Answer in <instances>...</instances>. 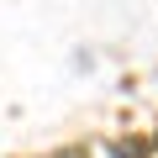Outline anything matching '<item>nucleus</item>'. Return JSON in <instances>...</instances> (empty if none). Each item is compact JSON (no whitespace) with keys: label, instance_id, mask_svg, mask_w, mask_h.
I'll use <instances>...</instances> for the list:
<instances>
[{"label":"nucleus","instance_id":"2","mask_svg":"<svg viewBox=\"0 0 158 158\" xmlns=\"http://www.w3.org/2000/svg\"><path fill=\"white\" fill-rule=\"evenodd\" d=\"M48 158H90L85 148H58V153H48Z\"/></svg>","mask_w":158,"mask_h":158},{"label":"nucleus","instance_id":"1","mask_svg":"<svg viewBox=\"0 0 158 158\" xmlns=\"http://www.w3.org/2000/svg\"><path fill=\"white\" fill-rule=\"evenodd\" d=\"M111 158H148V142L127 137V142H116V148H111Z\"/></svg>","mask_w":158,"mask_h":158}]
</instances>
